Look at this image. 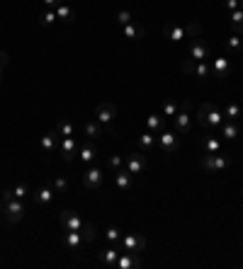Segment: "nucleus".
Listing matches in <instances>:
<instances>
[{
  "instance_id": "1",
  "label": "nucleus",
  "mask_w": 243,
  "mask_h": 269,
  "mask_svg": "<svg viewBox=\"0 0 243 269\" xmlns=\"http://www.w3.org/2000/svg\"><path fill=\"white\" fill-rule=\"evenodd\" d=\"M197 121H199L202 129L212 131V129H219V126L224 124V114L216 109L214 102H205L199 107V111H197Z\"/></svg>"
},
{
  "instance_id": "2",
  "label": "nucleus",
  "mask_w": 243,
  "mask_h": 269,
  "mask_svg": "<svg viewBox=\"0 0 243 269\" xmlns=\"http://www.w3.org/2000/svg\"><path fill=\"white\" fill-rule=\"evenodd\" d=\"M202 167H205L207 172H221V170H229V167H231V155H229V153H221V150H216V153H205V155H202Z\"/></svg>"
},
{
  "instance_id": "3",
  "label": "nucleus",
  "mask_w": 243,
  "mask_h": 269,
  "mask_svg": "<svg viewBox=\"0 0 243 269\" xmlns=\"http://www.w3.org/2000/svg\"><path fill=\"white\" fill-rule=\"evenodd\" d=\"M190 109H192V102H190V100L180 102V109H178V114H175V131H180V133H190V129H192Z\"/></svg>"
},
{
  "instance_id": "4",
  "label": "nucleus",
  "mask_w": 243,
  "mask_h": 269,
  "mask_svg": "<svg viewBox=\"0 0 243 269\" xmlns=\"http://www.w3.org/2000/svg\"><path fill=\"white\" fill-rule=\"evenodd\" d=\"M3 216H5V221L8 223H17L22 216H25V204H22V199H8V201H3Z\"/></svg>"
},
{
  "instance_id": "5",
  "label": "nucleus",
  "mask_w": 243,
  "mask_h": 269,
  "mask_svg": "<svg viewBox=\"0 0 243 269\" xmlns=\"http://www.w3.org/2000/svg\"><path fill=\"white\" fill-rule=\"evenodd\" d=\"M114 119H117V107L112 102H100L95 107V121L100 126H110Z\"/></svg>"
},
{
  "instance_id": "6",
  "label": "nucleus",
  "mask_w": 243,
  "mask_h": 269,
  "mask_svg": "<svg viewBox=\"0 0 243 269\" xmlns=\"http://www.w3.org/2000/svg\"><path fill=\"white\" fill-rule=\"evenodd\" d=\"M78 148H80V141L75 139V136H66V139H61L58 153H61L64 163H73V160L78 158Z\"/></svg>"
},
{
  "instance_id": "7",
  "label": "nucleus",
  "mask_w": 243,
  "mask_h": 269,
  "mask_svg": "<svg viewBox=\"0 0 243 269\" xmlns=\"http://www.w3.org/2000/svg\"><path fill=\"white\" fill-rule=\"evenodd\" d=\"M58 223L64 226V231H83L85 221L80 216L71 211V209H64V211H58Z\"/></svg>"
},
{
  "instance_id": "8",
  "label": "nucleus",
  "mask_w": 243,
  "mask_h": 269,
  "mask_svg": "<svg viewBox=\"0 0 243 269\" xmlns=\"http://www.w3.org/2000/svg\"><path fill=\"white\" fill-rule=\"evenodd\" d=\"M187 54H190V58L192 61H207L209 56H212V47L207 44L205 39H192L190 41V49H187Z\"/></svg>"
},
{
  "instance_id": "9",
  "label": "nucleus",
  "mask_w": 243,
  "mask_h": 269,
  "mask_svg": "<svg viewBox=\"0 0 243 269\" xmlns=\"http://www.w3.org/2000/svg\"><path fill=\"white\" fill-rule=\"evenodd\" d=\"M121 250L127 252H141L146 248V238L139 235V233H129V235H121Z\"/></svg>"
},
{
  "instance_id": "10",
  "label": "nucleus",
  "mask_w": 243,
  "mask_h": 269,
  "mask_svg": "<svg viewBox=\"0 0 243 269\" xmlns=\"http://www.w3.org/2000/svg\"><path fill=\"white\" fill-rule=\"evenodd\" d=\"M97 155H100V148H97V143H95V141H83V143H80V148H78V158L83 160L85 165L95 163Z\"/></svg>"
},
{
  "instance_id": "11",
  "label": "nucleus",
  "mask_w": 243,
  "mask_h": 269,
  "mask_svg": "<svg viewBox=\"0 0 243 269\" xmlns=\"http://www.w3.org/2000/svg\"><path fill=\"white\" fill-rule=\"evenodd\" d=\"M105 182V175H103V167H90V170H85L83 172V185L88 189H100Z\"/></svg>"
},
{
  "instance_id": "12",
  "label": "nucleus",
  "mask_w": 243,
  "mask_h": 269,
  "mask_svg": "<svg viewBox=\"0 0 243 269\" xmlns=\"http://www.w3.org/2000/svg\"><path fill=\"white\" fill-rule=\"evenodd\" d=\"M124 167L129 170L131 175H141L146 170V155L144 153H129L127 160H124Z\"/></svg>"
},
{
  "instance_id": "13",
  "label": "nucleus",
  "mask_w": 243,
  "mask_h": 269,
  "mask_svg": "<svg viewBox=\"0 0 243 269\" xmlns=\"http://www.w3.org/2000/svg\"><path fill=\"white\" fill-rule=\"evenodd\" d=\"M158 141H160V148L166 155H173V153H178L180 143H178V136L175 133H170V131H160L158 133Z\"/></svg>"
},
{
  "instance_id": "14",
  "label": "nucleus",
  "mask_w": 243,
  "mask_h": 269,
  "mask_svg": "<svg viewBox=\"0 0 243 269\" xmlns=\"http://www.w3.org/2000/svg\"><path fill=\"white\" fill-rule=\"evenodd\" d=\"M212 73L216 75V78H226V75L231 73V58L229 56H216V58H212Z\"/></svg>"
},
{
  "instance_id": "15",
  "label": "nucleus",
  "mask_w": 243,
  "mask_h": 269,
  "mask_svg": "<svg viewBox=\"0 0 243 269\" xmlns=\"http://www.w3.org/2000/svg\"><path fill=\"white\" fill-rule=\"evenodd\" d=\"M114 185L119 187L121 192H129L131 187H134V175H131L127 167H119V170H114Z\"/></svg>"
},
{
  "instance_id": "16",
  "label": "nucleus",
  "mask_w": 243,
  "mask_h": 269,
  "mask_svg": "<svg viewBox=\"0 0 243 269\" xmlns=\"http://www.w3.org/2000/svg\"><path fill=\"white\" fill-rule=\"evenodd\" d=\"M61 242H64L71 252H75L85 242V238H83V233H80V231H66L64 235H61Z\"/></svg>"
},
{
  "instance_id": "17",
  "label": "nucleus",
  "mask_w": 243,
  "mask_h": 269,
  "mask_svg": "<svg viewBox=\"0 0 243 269\" xmlns=\"http://www.w3.org/2000/svg\"><path fill=\"white\" fill-rule=\"evenodd\" d=\"M117 267L119 269H136L141 267V257H139V252H121L119 257H117Z\"/></svg>"
},
{
  "instance_id": "18",
  "label": "nucleus",
  "mask_w": 243,
  "mask_h": 269,
  "mask_svg": "<svg viewBox=\"0 0 243 269\" xmlns=\"http://www.w3.org/2000/svg\"><path fill=\"white\" fill-rule=\"evenodd\" d=\"M58 139H61V136H58L56 131H49V133H44V136H42L39 146H42V150H44V153H54V150L58 148Z\"/></svg>"
},
{
  "instance_id": "19",
  "label": "nucleus",
  "mask_w": 243,
  "mask_h": 269,
  "mask_svg": "<svg viewBox=\"0 0 243 269\" xmlns=\"http://www.w3.org/2000/svg\"><path fill=\"white\" fill-rule=\"evenodd\" d=\"M238 133H241V129H238V121H226L224 119V124L219 126V136H224L226 141H234Z\"/></svg>"
},
{
  "instance_id": "20",
  "label": "nucleus",
  "mask_w": 243,
  "mask_h": 269,
  "mask_svg": "<svg viewBox=\"0 0 243 269\" xmlns=\"http://www.w3.org/2000/svg\"><path fill=\"white\" fill-rule=\"evenodd\" d=\"M34 196V201H37L39 206H49L51 201H54V196H56V189H51V187H42V189H37V194Z\"/></svg>"
},
{
  "instance_id": "21",
  "label": "nucleus",
  "mask_w": 243,
  "mask_h": 269,
  "mask_svg": "<svg viewBox=\"0 0 243 269\" xmlns=\"http://www.w3.org/2000/svg\"><path fill=\"white\" fill-rule=\"evenodd\" d=\"M121 29H124V37L131 39V41H139V39L146 34V29L141 27V22H129L127 27H121Z\"/></svg>"
},
{
  "instance_id": "22",
  "label": "nucleus",
  "mask_w": 243,
  "mask_h": 269,
  "mask_svg": "<svg viewBox=\"0 0 243 269\" xmlns=\"http://www.w3.org/2000/svg\"><path fill=\"white\" fill-rule=\"evenodd\" d=\"M146 126L153 133H160V131H166V117L163 114H151V117H146Z\"/></svg>"
},
{
  "instance_id": "23",
  "label": "nucleus",
  "mask_w": 243,
  "mask_h": 269,
  "mask_svg": "<svg viewBox=\"0 0 243 269\" xmlns=\"http://www.w3.org/2000/svg\"><path fill=\"white\" fill-rule=\"evenodd\" d=\"M83 136L88 141H97L103 136V126L97 121H88V124H83Z\"/></svg>"
},
{
  "instance_id": "24",
  "label": "nucleus",
  "mask_w": 243,
  "mask_h": 269,
  "mask_svg": "<svg viewBox=\"0 0 243 269\" xmlns=\"http://www.w3.org/2000/svg\"><path fill=\"white\" fill-rule=\"evenodd\" d=\"M56 17L61 19V22H66V25H71L75 19V12L71 5H66V3H61V5H56Z\"/></svg>"
},
{
  "instance_id": "25",
  "label": "nucleus",
  "mask_w": 243,
  "mask_h": 269,
  "mask_svg": "<svg viewBox=\"0 0 243 269\" xmlns=\"http://www.w3.org/2000/svg\"><path fill=\"white\" fill-rule=\"evenodd\" d=\"M156 133L153 131H146V133H141L139 136V148L144 150V153H149V150H153V146H156Z\"/></svg>"
},
{
  "instance_id": "26",
  "label": "nucleus",
  "mask_w": 243,
  "mask_h": 269,
  "mask_svg": "<svg viewBox=\"0 0 243 269\" xmlns=\"http://www.w3.org/2000/svg\"><path fill=\"white\" fill-rule=\"evenodd\" d=\"M229 19H231V29H234V34H243V8L229 12Z\"/></svg>"
},
{
  "instance_id": "27",
  "label": "nucleus",
  "mask_w": 243,
  "mask_h": 269,
  "mask_svg": "<svg viewBox=\"0 0 243 269\" xmlns=\"http://www.w3.org/2000/svg\"><path fill=\"white\" fill-rule=\"evenodd\" d=\"M166 37H168L170 41H175V44H178V41H183V39L187 37L185 27H180V25H168V27H166Z\"/></svg>"
},
{
  "instance_id": "28",
  "label": "nucleus",
  "mask_w": 243,
  "mask_h": 269,
  "mask_svg": "<svg viewBox=\"0 0 243 269\" xmlns=\"http://www.w3.org/2000/svg\"><path fill=\"white\" fill-rule=\"evenodd\" d=\"M219 148H221V141H219V136H214V133H207V139L202 141V150H205V153H216Z\"/></svg>"
},
{
  "instance_id": "29",
  "label": "nucleus",
  "mask_w": 243,
  "mask_h": 269,
  "mask_svg": "<svg viewBox=\"0 0 243 269\" xmlns=\"http://www.w3.org/2000/svg\"><path fill=\"white\" fill-rule=\"evenodd\" d=\"M117 257H119V252L114 250V248H107V250L100 252V262H103L105 267H117Z\"/></svg>"
},
{
  "instance_id": "30",
  "label": "nucleus",
  "mask_w": 243,
  "mask_h": 269,
  "mask_svg": "<svg viewBox=\"0 0 243 269\" xmlns=\"http://www.w3.org/2000/svg\"><path fill=\"white\" fill-rule=\"evenodd\" d=\"M192 73H195L197 78L207 80V78H212V65L207 63V61H195V71H192Z\"/></svg>"
},
{
  "instance_id": "31",
  "label": "nucleus",
  "mask_w": 243,
  "mask_h": 269,
  "mask_svg": "<svg viewBox=\"0 0 243 269\" xmlns=\"http://www.w3.org/2000/svg\"><path fill=\"white\" fill-rule=\"evenodd\" d=\"M238 117H241V107L236 102H229L224 109V119L226 121H238Z\"/></svg>"
},
{
  "instance_id": "32",
  "label": "nucleus",
  "mask_w": 243,
  "mask_h": 269,
  "mask_svg": "<svg viewBox=\"0 0 243 269\" xmlns=\"http://www.w3.org/2000/svg\"><path fill=\"white\" fill-rule=\"evenodd\" d=\"M73 124H71V121L68 119H64V121H58L56 124V133L58 136H61V139H66V136H73Z\"/></svg>"
},
{
  "instance_id": "33",
  "label": "nucleus",
  "mask_w": 243,
  "mask_h": 269,
  "mask_svg": "<svg viewBox=\"0 0 243 269\" xmlns=\"http://www.w3.org/2000/svg\"><path fill=\"white\" fill-rule=\"evenodd\" d=\"M178 109H180V102L178 100H166V104H163V117H175L178 114Z\"/></svg>"
},
{
  "instance_id": "34",
  "label": "nucleus",
  "mask_w": 243,
  "mask_h": 269,
  "mask_svg": "<svg viewBox=\"0 0 243 269\" xmlns=\"http://www.w3.org/2000/svg\"><path fill=\"white\" fill-rule=\"evenodd\" d=\"M56 10H47V12H42V15H39V25H42V27H49V25H54V22H56Z\"/></svg>"
},
{
  "instance_id": "35",
  "label": "nucleus",
  "mask_w": 243,
  "mask_h": 269,
  "mask_svg": "<svg viewBox=\"0 0 243 269\" xmlns=\"http://www.w3.org/2000/svg\"><path fill=\"white\" fill-rule=\"evenodd\" d=\"M185 34L190 39H197L199 34H202V25H199V22H187V25H185Z\"/></svg>"
},
{
  "instance_id": "36",
  "label": "nucleus",
  "mask_w": 243,
  "mask_h": 269,
  "mask_svg": "<svg viewBox=\"0 0 243 269\" xmlns=\"http://www.w3.org/2000/svg\"><path fill=\"white\" fill-rule=\"evenodd\" d=\"M226 47H229V51H241V49H243L241 34H231V37L226 39Z\"/></svg>"
},
{
  "instance_id": "37",
  "label": "nucleus",
  "mask_w": 243,
  "mask_h": 269,
  "mask_svg": "<svg viewBox=\"0 0 243 269\" xmlns=\"http://www.w3.org/2000/svg\"><path fill=\"white\" fill-rule=\"evenodd\" d=\"M105 238H107L110 242H114V245H119V242H121V231L112 226V228H107V231H105Z\"/></svg>"
},
{
  "instance_id": "38",
  "label": "nucleus",
  "mask_w": 243,
  "mask_h": 269,
  "mask_svg": "<svg viewBox=\"0 0 243 269\" xmlns=\"http://www.w3.org/2000/svg\"><path fill=\"white\" fill-rule=\"evenodd\" d=\"M10 192H12V196H15V199H25V196L29 194V187L27 185H17V187H12Z\"/></svg>"
},
{
  "instance_id": "39",
  "label": "nucleus",
  "mask_w": 243,
  "mask_h": 269,
  "mask_svg": "<svg viewBox=\"0 0 243 269\" xmlns=\"http://www.w3.org/2000/svg\"><path fill=\"white\" fill-rule=\"evenodd\" d=\"M95 233H97V231H95L93 223H85V226H83V238H85V242H93V240H95Z\"/></svg>"
},
{
  "instance_id": "40",
  "label": "nucleus",
  "mask_w": 243,
  "mask_h": 269,
  "mask_svg": "<svg viewBox=\"0 0 243 269\" xmlns=\"http://www.w3.org/2000/svg\"><path fill=\"white\" fill-rule=\"evenodd\" d=\"M117 22H119L121 27H127L129 22H134V19H131V12H129V10H121L119 15H117Z\"/></svg>"
},
{
  "instance_id": "41",
  "label": "nucleus",
  "mask_w": 243,
  "mask_h": 269,
  "mask_svg": "<svg viewBox=\"0 0 243 269\" xmlns=\"http://www.w3.org/2000/svg\"><path fill=\"white\" fill-rule=\"evenodd\" d=\"M221 5H224L226 12H234V10L241 8V0H221Z\"/></svg>"
},
{
  "instance_id": "42",
  "label": "nucleus",
  "mask_w": 243,
  "mask_h": 269,
  "mask_svg": "<svg viewBox=\"0 0 243 269\" xmlns=\"http://www.w3.org/2000/svg\"><path fill=\"white\" fill-rule=\"evenodd\" d=\"M54 189H56V192H66V189H68V182H66L64 177H54Z\"/></svg>"
},
{
  "instance_id": "43",
  "label": "nucleus",
  "mask_w": 243,
  "mask_h": 269,
  "mask_svg": "<svg viewBox=\"0 0 243 269\" xmlns=\"http://www.w3.org/2000/svg\"><path fill=\"white\" fill-rule=\"evenodd\" d=\"M8 63H10V54L8 51H0V80H3V71H5Z\"/></svg>"
},
{
  "instance_id": "44",
  "label": "nucleus",
  "mask_w": 243,
  "mask_h": 269,
  "mask_svg": "<svg viewBox=\"0 0 243 269\" xmlns=\"http://www.w3.org/2000/svg\"><path fill=\"white\" fill-rule=\"evenodd\" d=\"M192 71H195V61H192V58L183 61V73H192Z\"/></svg>"
},
{
  "instance_id": "45",
  "label": "nucleus",
  "mask_w": 243,
  "mask_h": 269,
  "mask_svg": "<svg viewBox=\"0 0 243 269\" xmlns=\"http://www.w3.org/2000/svg\"><path fill=\"white\" fill-rule=\"evenodd\" d=\"M110 167H112V170H119L121 167V155H110Z\"/></svg>"
},
{
  "instance_id": "46",
  "label": "nucleus",
  "mask_w": 243,
  "mask_h": 269,
  "mask_svg": "<svg viewBox=\"0 0 243 269\" xmlns=\"http://www.w3.org/2000/svg\"><path fill=\"white\" fill-rule=\"evenodd\" d=\"M61 3H64V0H44V5H49V8H56Z\"/></svg>"
},
{
  "instance_id": "47",
  "label": "nucleus",
  "mask_w": 243,
  "mask_h": 269,
  "mask_svg": "<svg viewBox=\"0 0 243 269\" xmlns=\"http://www.w3.org/2000/svg\"><path fill=\"white\" fill-rule=\"evenodd\" d=\"M0 214H3V199H0Z\"/></svg>"
},
{
  "instance_id": "48",
  "label": "nucleus",
  "mask_w": 243,
  "mask_h": 269,
  "mask_svg": "<svg viewBox=\"0 0 243 269\" xmlns=\"http://www.w3.org/2000/svg\"><path fill=\"white\" fill-rule=\"evenodd\" d=\"M241 8H243V0H241Z\"/></svg>"
},
{
  "instance_id": "49",
  "label": "nucleus",
  "mask_w": 243,
  "mask_h": 269,
  "mask_svg": "<svg viewBox=\"0 0 243 269\" xmlns=\"http://www.w3.org/2000/svg\"><path fill=\"white\" fill-rule=\"evenodd\" d=\"M0 228H3V223H0Z\"/></svg>"
}]
</instances>
